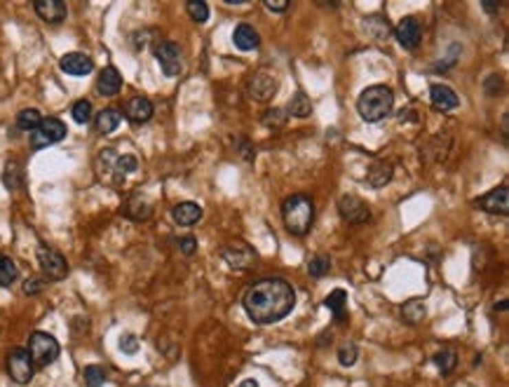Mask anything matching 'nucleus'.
Wrapping results in <instances>:
<instances>
[{
  "label": "nucleus",
  "mask_w": 509,
  "mask_h": 387,
  "mask_svg": "<svg viewBox=\"0 0 509 387\" xmlns=\"http://www.w3.org/2000/svg\"><path fill=\"white\" fill-rule=\"evenodd\" d=\"M155 59H158L160 68H162V73H164L167 78L181 76V71H183V59H181V49L176 47L174 43H169V41L160 43L158 47H155Z\"/></svg>",
  "instance_id": "nucleus-8"
},
{
  "label": "nucleus",
  "mask_w": 509,
  "mask_h": 387,
  "mask_svg": "<svg viewBox=\"0 0 509 387\" xmlns=\"http://www.w3.org/2000/svg\"><path fill=\"white\" fill-rule=\"evenodd\" d=\"M324 305L334 312L336 320H343V317H345V307H347V291L345 289H334V291L324 298Z\"/></svg>",
  "instance_id": "nucleus-23"
},
{
  "label": "nucleus",
  "mask_w": 509,
  "mask_h": 387,
  "mask_svg": "<svg viewBox=\"0 0 509 387\" xmlns=\"http://www.w3.org/2000/svg\"><path fill=\"white\" fill-rule=\"evenodd\" d=\"M232 43H235L237 49H242V52H249V49H256L261 43V36L259 31H256L254 26L249 24H239L235 28V33H232Z\"/></svg>",
  "instance_id": "nucleus-20"
},
{
  "label": "nucleus",
  "mask_w": 509,
  "mask_h": 387,
  "mask_svg": "<svg viewBox=\"0 0 509 387\" xmlns=\"http://www.w3.org/2000/svg\"><path fill=\"white\" fill-rule=\"evenodd\" d=\"M120 350L127 352V355H134V352H139V340L129 333L122 335V338H120Z\"/></svg>",
  "instance_id": "nucleus-39"
},
{
  "label": "nucleus",
  "mask_w": 509,
  "mask_h": 387,
  "mask_svg": "<svg viewBox=\"0 0 509 387\" xmlns=\"http://www.w3.org/2000/svg\"><path fill=\"white\" fill-rule=\"evenodd\" d=\"M96 89H99L101 96H116L120 89H122V76L118 73V68L106 66L104 71L99 73V80H96Z\"/></svg>",
  "instance_id": "nucleus-18"
},
{
  "label": "nucleus",
  "mask_w": 509,
  "mask_h": 387,
  "mask_svg": "<svg viewBox=\"0 0 509 387\" xmlns=\"http://www.w3.org/2000/svg\"><path fill=\"white\" fill-rule=\"evenodd\" d=\"M434 364H437L439 371H442L444 375H448L455 368L457 355H455L453 350H442V352H437V355H434Z\"/></svg>",
  "instance_id": "nucleus-28"
},
{
  "label": "nucleus",
  "mask_w": 509,
  "mask_h": 387,
  "mask_svg": "<svg viewBox=\"0 0 509 387\" xmlns=\"http://www.w3.org/2000/svg\"><path fill=\"white\" fill-rule=\"evenodd\" d=\"M484 10L486 12H497V10H500V3H484Z\"/></svg>",
  "instance_id": "nucleus-42"
},
{
  "label": "nucleus",
  "mask_w": 509,
  "mask_h": 387,
  "mask_svg": "<svg viewBox=\"0 0 509 387\" xmlns=\"http://www.w3.org/2000/svg\"><path fill=\"white\" fill-rule=\"evenodd\" d=\"M392 181V164L390 162H376L366 174V184L371 188H382Z\"/></svg>",
  "instance_id": "nucleus-21"
},
{
  "label": "nucleus",
  "mask_w": 509,
  "mask_h": 387,
  "mask_svg": "<svg viewBox=\"0 0 509 387\" xmlns=\"http://www.w3.org/2000/svg\"><path fill=\"white\" fill-rule=\"evenodd\" d=\"M83 375H85L87 387H101V385H106V380H108V373L101 366H96V364H91V366L85 368Z\"/></svg>",
  "instance_id": "nucleus-29"
},
{
  "label": "nucleus",
  "mask_w": 509,
  "mask_h": 387,
  "mask_svg": "<svg viewBox=\"0 0 509 387\" xmlns=\"http://www.w3.org/2000/svg\"><path fill=\"white\" fill-rule=\"evenodd\" d=\"M287 120V113H282V108H270V111L266 113V118H263V122L268 124V127H279V124H284Z\"/></svg>",
  "instance_id": "nucleus-37"
},
{
  "label": "nucleus",
  "mask_w": 509,
  "mask_h": 387,
  "mask_svg": "<svg viewBox=\"0 0 509 387\" xmlns=\"http://www.w3.org/2000/svg\"><path fill=\"white\" fill-rule=\"evenodd\" d=\"M66 124L59 120V118H45L43 122L38 124V129L31 132V146L40 151V148H47L52 144H59L61 139H66Z\"/></svg>",
  "instance_id": "nucleus-5"
},
{
  "label": "nucleus",
  "mask_w": 509,
  "mask_h": 387,
  "mask_svg": "<svg viewBox=\"0 0 509 387\" xmlns=\"http://www.w3.org/2000/svg\"><path fill=\"white\" fill-rule=\"evenodd\" d=\"M477 207H481L484 212H488V214L507 216L509 214V190H507V186H500V188H495V190L486 192L481 200H477Z\"/></svg>",
  "instance_id": "nucleus-14"
},
{
  "label": "nucleus",
  "mask_w": 509,
  "mask_h": 387,
  "mask_svg": "<svg viewBox=\"0 0 509 387\" xmlns=\"http://www.w3.org/2000/svg\"><path fill=\"white\" fill-rule=\"evenodd\" d=\"M266 8L270 10V12H284V10L289 8V3L287 0H277V3H274V0H266Z\"/></svg>",
  "instance_id": "nucleus-41"
},
{
  "label": "nucleus",
  "mask_w": 509,
  "mask_h": 387,
  "mask_svg": "<svg viewBox=\"0 0 509 387\" xmlns=\"http://www.w3.org/2000/svg\"><path fill=\"white\" fill-rule=\"evenodd\" d=\"M221 256H223V261L230 267H235V270H247V267L256 263V252H251L244 242H232V244H228V247H223Z\"/></svg>",
  "instance_id": "nucleus-10"
},
{
  "label": "nucleus",
  "mask_w": 509,
  "mask_h": 387,
  "mask_svg": "<svg viewBox=\"0 0 509 387\" xmlns=\"http://www.w3.org/2000/svg\"><path fill=\"white\" fill-rule=\"evenodd\" d=\"M237 387H259V383H256V380H242V383H239Z\"/></svg>",
  "instance_id": "nucleus-43"
},
{
  "label": "nucleus",
  "mask_w": 509,
  "mask_h": 387,
  "mask_svg": "<svg viewBox=\"0 0 509 387\" xmlns=\"http://www.w3.org/2000/svg\"><path fill=\"white\" fill-rule=\"evenodd\" d=\"M33 10H36V14L43 21H47V24H61L68 14L66 5L61 3V0H36V3H33Z\"/></svg>",
  "instance_id": "nucleus-15"
},
{
  "label": "nucleus",
  "mask_w": 509,
  "mask_h": 387,
  "mask_svg": "<svg viewBox=\"0 0 509 387\" xmlns=\"http://www.w3.org/2000/svg\"><path fill=\"white\" fill-rule=\"evenodd\" d=\"M3 181H5V186H8L10 190H17V188L21 186V174H19V169H17V164H14V162H10V164H8Z\"/></svg>",
  "instance_id": "nucleus-36"
},
{
  "label": "nucleus",
  "mask_w": 509,
  "mask_h": 387,
  "mask_svg": "<svg viewBox=\"0 0 509 387\" xmlns=\"http://www.w3.org/2000/svg\"><path fill=\"white\" fill-rule=\"evenodd\" d=\"M33 362H31V355H28V350L24 347H14V350H10L8 355V373L10 378L14 380V383L19 385H28L33 380Z\"/></svg>",
  "instance_id": "nucleus-6"
},
{
  "label": "nucleus",
  "mask_w": 509,
  "mask_h": 387,
  "mask_svg": "<svg viewBox=\"0 0 509 387\" xmlns=\"http://www.w3.org/2000/svg\"><path fill=\"white\" fill-rule=\"evenodd\" d=\"M59 343H56L54 335L45 333V331H36L28 338V355H31L33 366H50L59 360Z\"/></svg>",
  "instance_id": "nucleus-4"
},
{
  "label": "nucleus",
  "mask_w": 509,
  "mask_h": 387,
  "mask_svg": "<svg viewBox=\"0 0 509 387\" xmlns=\"http://www.w3.org/2000/svg\"><path fill=\"white\" fill-rule=\"evenodd\" d=\"M289 113H291L294 118H307V115L312 113L310 99H307V96L303 94V92L294 94V96H291V101H289Z\"/></svg>",
  "instance_id": "nucleus-27"
},
{
  "label": "nucleus",
  "mask_w": 509,
  "mask_h": 387,
  "mask_svg": "<svg viewBox=\"0 0 509 387\" xmlns=\"http://www.w3.org/2000/svg\"><path fill=\"white\" fill-rule=\"evenodd\" d=\"M425 315H427V310L420 298H411L402 305V317H404V322H409V324H420L425 320Z\"/></svg>",
  "instance_id": "nucleus-24"
},
{
  "label": "nucleus",
  "mask_w": 509,
  "mask_h": 387,
  "mask_svg": "<svg viewBox=\"0 0 509 387\" xmlns=\"http://www.w3.org/2000/svg\"><path fill=\"white\" fill-rule=\"evenodd\" d=\"M127 214L131 216V219H136V221H144V219L151 216V207H148L141 197H134V200L129 202V207H127Z\"/></svg>",
  "instance_id": "nucleus-34"
},
{
  "label": "nucleus",
  "mask_w": 509,
  "mask_h": 387,
  "mask_svg": "<svg viewBox=\"0 0 509 387\" xmlns=\"http://www.w3.org/2000/svg\"><path fill=\"white\" fill-rule=\"evenodd\" d=\"M329 267H331V261L327 256H314V258H310V263H307V272H310L312 277H324L329 272Z\"/></svg>",
  "instance_id": "nucleus-33"
},
{
  "label": "nucleus",
  "mask_w": 509,
  "mask_h": 387,
  "mask_svg": "<svg viewBox=\"0 0 509 387\" xmlns=\"http://www.w3.org/2000/svg\"><path fill=\"white\" fill-rule=\"evenodd\" d=\"M186 10H188V14H191V19H195L197 24H204V21L209 19V8L202 0H188Z\"/></svg>",
  "instance_id": "nucleus-32"
},
{
  "label": "nucleus",
  "mask_w": 509,
  "mask_h": 387,
  "mask_svg": "<svg viewBox=\"0 0 509 387\" xmlns=\"http://www.w3.org/2000/svg\"><path fill=\"white\" fill-rule=\"evenodd\" d=\"M171 216L179 225H195L199 219H202V207L197 202H179L174 209H171Z\"/></svg>",
  "instance_id": "nucleus-19"
},
{
  "label": "nucleus",
  "mask_w": 509,
  "mask_h": 387,
  "mask_svg": "<svg viewBox=\"0 0 509 387\" xmlns=\"http://www.w3.org/2000/svg\"><path fill=\"white\" fill-rule=\"evenodd\" d=\"M59 68L66 73V76L85 78V76H89V73L94 71V61H91L89 56L83 54V52H71V54L61 56Z\"/></svg>",
  "instance_id": "nucleus-13"
},
{
  "label": "nucleus",
  "mask_w": 509,
  "mask_h": 387,
  "mask_svg": "<svg viewBox=\"0 0 509 387\" xmlns=\"http://www.w3.org/2000/svg\"><path fill=\"white\" fill-rule=\"evenodd\" d=\"M392 106L394 94L385 85H371L357 99V113L366 122H380L382 118H387L392 113Z\"/></svg>",
  "instance_id": "nucleus-2"
},
{
  "label": "nucleus",
  "mask_w": 509,
  "mask_h": 387,
  "mask_svg": "<svg viewBox=\"0 0 509 387\" xmlns=\"http://www.w3.org/2000/svg\"><path fill=\"white\" fill-rule=\"evenodd\" d=\"M430 101H432V106L437 108V111H442V113L455 111V108L460 106L457 94L448 87V85H442V82H437V85H432V87H430Z\"/></svg>",
  "instance_id": "nucleus-16"
},
{
  "label": "nucleus",
  "mask_w": 509,
  "mask_h": 387,
  "mask_svg": "<svg viewBox=\"0 0 509 387\" xmlns=\"http://www.w3.org/2000/svg\"><path fill=\"white\" fill-rule=\"evenodd\" d=\"M274 92H277V78H274L272 71L263 68V71L256 73L249 80V96L256 101H268L272 99Z\"/></svg>",
  "instance_id": "nucleus-12"
},
{
  "label": "nucleus",
  "mask_w": 509,
  "mask_h": 387,
  "mask_svg": "<svg viewBox=\"0 0 509 387\" xmlns=\"http://www.w3.org/2000/svg\"><path fill=\"white\" fill-rule=\"evenodd\" d=\"M357 357H359V350H357V345H343L340 350H338V362H340V366H354V362H357Z\"/></svg>",
  "instance_id": "nucleus-35"
},
{
  "label": "nucleus",
  "mask_w": 509,
  "mask_h": 387,
  "mask_svg": "<svg viewBox=\"0 0 509 387\" xmlns=\"http://www.w3.org/2000/svg\"><path fill=\"white\" fill-rule=\"evenodd\" d=\"M136 169H139V160H136L134 155H120L116 160V174H118V181L124 179V174H134Z\"/></svg>",
  "instance_id": "nucleus-30"
},
{
  "label": "nucleus",
  "mask_w": 509,
  "mask_h": 387,
  "mask_svg": "<svg viewBox=\"0 0 509 387\" xmlns=\"http://www.w3.org/2000/svg\"><path fill=\"white\" fill-rule=\"evenodd\" d=\"M43 287H45V284L40 282L38 277H31V280H28V282L24 284V294H28V296L40 294V291H43Z\"/></svg>",
  "instance_id": "nucleus-40"
},
{
  "label": "nucleus",
  "mask_w": 509,
  "mask_h": 387,
  "mask_svg": "<svg viewBox=\"0 0 509 387\" xmlns=\"http://www.w3.org/2000/svg\"><path fill=\"white\" fill-rule=\"evenodd\" d=\"M120 120H122V115H120V111L116 108H104V111L96 115V132L99 134H113L118 129Z\"/></svg>",
  "instance_id": "nucleus-22"
},
{
  "label": "nucleus",
  "mask_w": 509,
  "mask_h": 387,
  "mask_svg": "<svg viewBox=\"0 0 509 387\" xmlns=\"http://www.w3.org/2000/svg\"><path fill=\"white\" fill-rule=\"evenodd\" d=\"M124 113H127V118L131 122L136 124H144L153 118V104L151 99H146V96H134V99L127 101V106H124Z\"/></svg>",
  "instance_id": "nucleus-17"
},
{
  "label": "nucleus",
  "mask_w": 509,
  "mask_h": 387,
  "mask_svg": "<svg viewBox=\"0 0 509 387\" xmlns=\"http://www.w3.org/2000/svg\"><path fill=\"white\" fill-rule=\"evenodd\" d=\"M242 305L249 320H254L256 324H274L294 310L296 291L282 277H266L247 289Z\"/></svg>",
  "instance_id": "nucleus-1"
},
{
  "label": "nucleus",
  "mask_w": 509,
  "mask_h": 387,
  "mask_svg": "<svg viewBox=\"0 0 509 387\" xmlns=\"http://www.w3.org/2000/svg\"><path fill=\"white\" fill-rule=\"evenodd\" d=\"M495 310H500V312H505L507 310V300H502L500 305H495Z\"/></svg>",
  "instance_id": "nucleus-44"
},
{
  "label": "nucleus",
  "mask_w": 509,
  "mask_h": 387,
  "mask_svg": "<svg viewBox=\"0 0 509 387\" xmlns=\"http://www.w3.org/2000/svg\"><path fill=\"white\" fill-rule=\"evenodd\" d=\"M282 219L291 235H299V237L305 235L312 228V219H314L312 200L307 195H291L282 204Z\"/></svg>",
  "instance_id": "nucleus-3"
},
{
  "label": "nucleus",
  "mask_w": 509,
  "mask_h": 387,
  "mask_svg": "<svg viewBox=\"0 0 509 387\" xmlns=\"http://www.w3.org/2000/svg\"><path fill=\"white\" fill-rule=\"evenodd\" d=\"M394 38L404 49H415L422 41V26L415 16H404L394 28Z\"/></svg>",
  "instance_id": "nucleus-11"
},
{
  "label": "nucleus",
  "mask_w": 509,
  "mask_h": 387,
  "mask_svg": "<svg viewBox=\"0 0 509 387\" xmlns=\"http://www.w3.org/2000/svg\"><path fill=\"white\" fill-rule=\"evenodd\" d=\"M179 252L183 256H193L197 252V240H195V237H191V235L181 237V240H179Z\"/></svg>",
  "instance_id": "nucleus-38"
},
{
  "label": "nucleus",
  "mask_w": 509,
  "mask_h": 387,
  "mask_svg": "<svg viewBox=\"0 0 509 387\" xmlns=\"http://www.w3.org/2000/svg\"><path fill=\"white\" fill-rule=\"evenodd\" d=\"M40 122H43V115H40V111H36V108H24V111L17 115V127L26 129V132L38 129Z\"/></svg>",
  "instance_id": "nucleus-26"
},
{
  "label": "nucleus",
  "mask_w": 509,
  "mask_h": 387,
  "mask_svg": "<svg viewBox=\"0 0 509 387\" xmlns=\"http://www.w3.org/2000/svg\"><path fill=\"white\" fill-rule=\"evenodd\" d=\"M338 212H340V219L347 221V223H366V221L371 219V209L369 204L362 202L359 197L354 195H343L340 202H338Z\"/></svg>",
  "instance_id": "nucleus-9"
},
{
  "label": "nucleus",
  "mask_w": 509,
  "mask_h": 387,
  "mask_svg": "<svg viewBox=\"0 0 509 387\" xmlns=\"http://www.w3.org/2000/svg\"><path fill=\"white\" fill-rule=\"evenodd\" d=\"M19 277V270H17V263L10 256L0 254V287H12Z\"/></svg>",
  "instance_id": "nucleus-25"
},
{
  "label": "nucleus",
  "mask_w": 509,
  "mask_h": 387,
  "mask_svg": "<svg viewBox=\"0 0 509 387\" xmlns=\"http://www.w3.org/2000/svg\"><path fill=\"white\" fill-rule=\"evenodd\" d=\"M38 263H40V270L45 272V275L50 277V280H64L68 275V263L66 258L61 256L56 249L47 247V244H40L38 247Z\"/></svg>",
  "instance_id": "nucleus-7"
},
{
  "label": "nucleus",
  "mask_w": 509,
  "mask_h": 387,
  "mask_svg": "<svg viewBox=\"0 0 509 387\" xmlns=\"http://www.w3.org/2000/svg\"><path fill=\"white\" fill-rule=\"evenodd\" d=\"M71 115H73V120H76L78 124H87L91 120V104L87 99L76 101L73 108H71Z\"/></svg>",
  "instance_id": "nucleus-31"
}]
</instances>
